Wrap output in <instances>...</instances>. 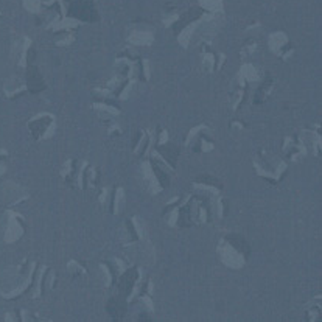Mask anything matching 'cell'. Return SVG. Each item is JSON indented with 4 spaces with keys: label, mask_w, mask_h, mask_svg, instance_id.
Returning <instances> with one entry per match:
<instances>
[{
    "label": "cell",
    "mask_w": 322,
    "mask_h": 322,
    "mask_svg": "<svg viewBox=\"0 0 322 322\" xmlns=\"http://www.w3.org/2000/svg\"><path fill=\"white\" fill-rule=\"evenodd\" d=\"M69 13L73 18H78L81 20H95L97 19V11L90 3V0H72Z\"/></svg>",
    "instance_id": "cell-1"
},
{
    "label": "cell",
    "mask_w": 322,
    "mask_h": 322,
    "mask_svg": "<svg viewBox=\"0 0 322 322\" xmlns=\"http://www.w3.org/2000/svg\"><path fill=\"white\" fill-rule=\"evenodd\" d=\"M126 308H128L126 297L121 296V294L115 296V297H111L109 302H107V305H106V310H107L109 316H111L114 321L123 319V316L126 315Z\"/></svg>",
    "instance_id": "cell-2"
},
{
    "label": "cell",
    "mask_w": 322,
    "mask_h": 322,
    "mask_svg": "<svg viewBox=\"0 0 322 322\" xmlns=\"http://www.w3.org/2000/svg\"><path fill=\"white\" fill-rule=\"evenodd\" d=\"M27 86H28L31 94L42 92V90L45 89V82H44L42 77H40L38 67H35V65H30V67L27 69Z\"/></svg>",
    "instance_id": "cell-3"
},
{
    "label": "cell",
    "mask_w": 322,
    "mask_h": 322,
    "mask_svg": "<svg viewBox=\"0 0 322 322\" xmlns=\"http://www.w3.org/2000/svg\"><path fill=\"white\" fill-rule=\"evenodd\" d=\"M137 269L136 268H131L128 271L123 272V276L120 277V282H119V293L121 296H128L131 293V290H133V286L136 283L137 280Z\"/></svg>",
    "instance_id": "cell-4"
},
{
    "label": "cell",
    "mask_w": 322,
    "mask_h": 322,
    "mask_svg": "<svg viewBox=\"0 0 322 322\" xmlns=\"http://www.w3.org/2000/svg\"><path fill=\"white\" fill-rule=\"evenodd\" d=\"M226 240L232 244L235 249H238L240 251L244 257H249V254H251V246L247 244V242H246V238H243L242 235H238V234H229L227 237H226Z\"/></svg>",
    "instance_id": "cell-5"
},
{
    "label": "cell",
    "mask_w": 322,
    "mask_h": 322,
    "mask_svg": "<svg viewBox=\"0 0 322 322\" xmlns=\"http://www.w3.org/2000/svg\"><path fill=\"white\" fill-rule=\"evenodd\" d=\"M201 14H202V10H201V8H192V10H190V11H187V13L182 16V18H181V20L175 25V33L181 31V30H182V28L187 25V23L193 22L195 19L200 18Z\"/></svg>",
    "instance_id": "cell-6"
},
{
    "label": "cell",
    "mask_w": 322,
    "mask_h": 322,
    "mask_svg": "<svg viewBox=\"0 0 322 322\" xmlns=\"http://www.w3.org/2000/svg\"><path fill=\"white\" fill-rule=\"evenodd\" d=\"M159 151H161V154L163 156V158L168 161V163L171 165V167H175L176 161H178V156H179V148L175 146L173 143H168L165 146H159Z\"/></svg>",
    "instance_id": "cell-7"
},
{
    "label": "cell",
    "mask_w": 322,
    "mask_h": 322,
    "mask_svg": "<svg viewBox=\"0 0 322 322\" xmlns=\"http://www.w3.org/2000/svg\"><path fill=\"white\" fill-rule=\"evenodd\" d=\"M153 168H154V173H156V175H158V179H159L161 185L167 188V187L170 185V179H168V176H167V173L161 171L158 165H156V162H153Z\"/></svg>",
    "instance_id": "cell-8"
},
{
    "label": "cell",
    "mask_w": 322,
    "mask_h": 322,
    "mask_svg": "<svg viewBox=\"0 0 322 322\" xmlns=\"http://www.w3.org/2000/svg\"><path fill=\"white\" fill-rule=\"evenodd\" d=\"M196 181H198V182H205V184H210V185L221 187V182H220V181H217L215 178H210V176H207V175H204V176H201V178H198Z\"/></svg>",
    "instance_id": "cell-9"
}]
</instances>
